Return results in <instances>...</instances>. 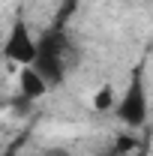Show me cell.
<instances>
[{"label": "cell", "mask_w": 153, "mask_h": 156, "mask_svg": "<svg viewBox=\"0 0 153 156\" xmlns=\"http://www.w3.org/2000/svg\"><path fill=\"white\" fill-rule=\"evenodd\" d=\"M33 66L48 78L51 87H57L60 81H63V75H66V66H63V39L57 33H48V36L39 42V57H36Z\"/></svg>", "instance_id": "3"}, {"label": "cell", "mask_w": 153, "mask_h": 156, "mask_svg": "<svg viewBox=\"0 0 153 156\" xmlns=\"http://www.w3.org/2000/svg\"><path fill=\"white\" fill-rule=\"evenodd\" d=\"M3 57L9 60V63H15V66H33L36 57H39V42L33 39L30 27L21 18L12 24L9 36L3 42Z\"/></svg>", "instance_id": "2"}, {"label": "cell", "mask_w": 153, "mask_h": 156, "mask_svg": "<svg viewBox=\"0 0 153 156\" xmlns=\"http://www.w3.org/2000/svg\"><path fill=\"white\" fill-rule=\"evenodd\" d=\"M117 120H123L129 129H138L147 123V114H150V102H147V81H144V60H138L129 72V81H126V90L123 96L117 99L114 108Z\"/></svg>", "instance_id": "1"}, {"label": "cell", "mask_w": 153, "mask_h": 156, "mask_svg": "<svg viewBox=\"0 0 153 156\" xmlns=\"http://www.w3.org/2000/svg\"><path fill=\"white\" fill-rule=\"evenodd\" d=\"M135 156H150V150H147V147H138V153Z\"/></svg>", "instance_id": "6"}, {"label": "cell", "mask_w": 153, "mask_h": 156, "mask_svg": "<svg viewBox=\"0 0 153 156\" xmlns=\"http://www.w3.org/2000/svg\"><path fill=\"white\" fill-rule=\"evenodd\" d=\"M18 93L21 96H27V99H42V96H48V90H51V84H48V78L39 72L36 66H18Z\"/></svg>", "instance_id": "4"}, {"label": "cell", "mask_w": 153, "mask_h": 156, "mask_svg": "<svg viewBox=\"0 0 153 156\" xmlns=\"http://www.w3.org/2000/svg\"><path fill=\"white\" fill-rule=\"evenodd\" d=\"M90 105H93L96 111H114L117 108V96H114V84L111 81H105L99 90L93 93V99H90Z\"/></svg>", "instance_id": "5"}]
</instances>
